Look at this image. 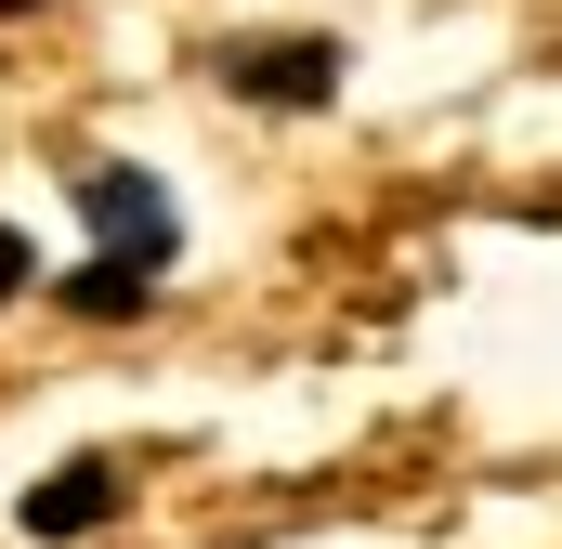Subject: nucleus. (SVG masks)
I'll return each instance as SVG.
<instances>
[{"mask_svg":"<svg viewBox=\"0 0 562 549\" xmlns=\"http://www.w3.org/2000/svg\"><path fill=\"white\" fill-rule=\"evenodd\" d=\"M144 288H157L144 262H79V274H66V314H132Z\"/></svg>","mask_w":562,"mask_h":549,"instance_id":"obj_4","label":"nucleus"},{"mask_svg":"<svg viewBox=\"0 0 562 549\" xmlns=\"http://www.w3.org/2000/svg\"><path fill=\"white\" fill-rule=\"evenodd\" d=\"M0 13H26V0H0Z\"/></svg>","mask_w":562,"mask_h":549,"instance_id":"obj_6","label":"nucleus"},{"mask_svg":"<svg viewBox=\"0 0 562 549\" xmlns=\"http://www.w3.org/2000/svg\"><path fill=\"white\" fill-rule=\"evenodd\" d=\"M105 511H119V471H105V458H66V471H40V484H26V511H13V524H26L40 549H66V537H92Z\"/></svg>","mask_w":562,"mask_h":549,"instance_id":"obj_3","label":"nucleus"},{"mask_svg":"<svg viewBox=\"0 0 562 549\" xmlns=\"http://www.w3.org/2000/svg\"><path fill=\"white\" fill-rule=\"evenodd\" d=\"M79 223L105 236V262H144V274H170V249H183L170 183H157V170H132V157H105V170L79 183Z\"/></svg>","mask_w":562,"mask_h":549,"instance_id":"obj_1","label":"nucleus"},{"mask_svg":"<svg viewBox=\"0 0 562 549\" xmlns=\"http://www.w3.org/2000/svg\"><path fill=\"white\" fill-rule=\"evenodd\" d=\"M26 274H40V262H26V236H0V301H13Z\"/></svg>","mask_w":562,"mask_h":549,"instance_id":"obj_5","label":"nucleus"},{"mask_svg":"<svg viewBox=\"0 0 562 549\" xmlns=\"http://www.w3.org/2000/svg\"><path fill=\"white\" fill-rule=\"evenodd\" d=\"M223 92H236V105L301 119V105H327V92H340V53H327V40H236V53H223Z\"/></svg>","mask_w":562,"mask_h":549,"instance_id":"obj_2","label":"nucleus"}]
</instances>
